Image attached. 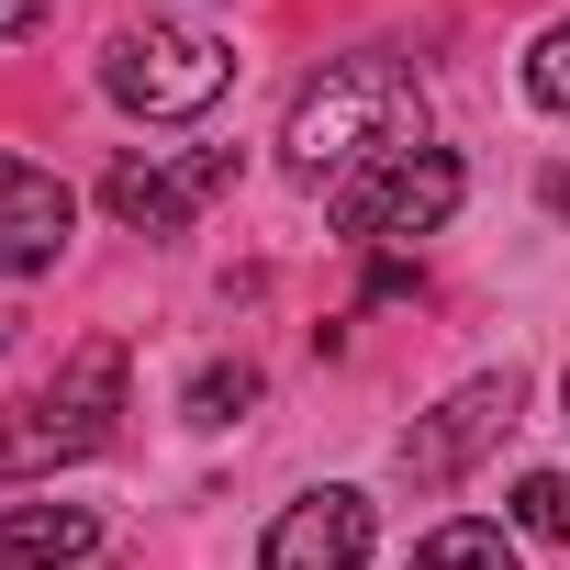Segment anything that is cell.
I'll return each mask as SVG.
<instances>
[{
    "label": "cell",
    "mask_w": 570,
    "mask_h": 570,
    "mask_svg": "<svg viewBox=\"0 0 570 570\" xmlns=\"http://www.w3.org/2000/svg\"><path fill=\"white\" fill-rule=\"evenodd\" d=\"M525 90H537L548 112H570V23H548V35H537V57H525Z\"/></svg>",
    "instance_id": "obj_13"
},
{
    "label": "cell",
    "mask_w": 570,
    "mask_h": 570,
    "mask_svg": "<svg viewBox=\"0 0 570 570\" xmlns=\"http://www.w3.org/2000/svg\"><path fill=\"white\" fill-rule=\"evenodd\" d=\"M35 12H46V0H0V35H35Z\"/></svg>",
    "instance_id": "obj_14"
},
{
    "label": "cell",
    "mask_w": 570,
    "mask_h": 570,
    "mask_svg": "<svg viewBox=\"0 0 570 570\" xmlns=\"http://www.w3.org/2000/svg\"><path fill=\"white\" fill-rule=\"evenodd\" d=\"M514 403H525V392H514V370H492V381L448 392V403L403 436V481H414V492H448L481 448H503V436H514Z\"/></svg>",
    "instance_id": "obj_6"
},
{
    "label": "cell",
    "mask_w": 570,
    "mask_h": 570,
    "mask_svg": "<svg viewBox=\"0 0 570 570\" xmlns=\"http://www.w3.org/2000/svg\"><path fill=\"white\" fill-rule=\"evenodd\" d=\"M68 246V179L0 146V279H35Z\"/></svg>",
    "instance_id": "obj_7"
},
{
    "label": "cell",
    "mask_w": 570,
    "mask_h": 570,
    "mask_svg": "<svg viewBox=\"0 0 570 570\" xmlns=\"http://www.w3.org/2000/svg\"><path fill=\"white\" fill-rule=\"evenodd\" d=\"M414 570H514V537L503 525H436L414 548Z\"/></svg>",
    "instance_id": "obj_10"
},
{
    "label": "cell",
    "mask_w": 570,
    "mask_h": 570,
    "mask_svg": "<svg viewBox=\"0 0 570 570\" xmlns=\"http://www.w3.org/2000/svg\"><path fill=\"white\" fill-rule=\"evenodd\" d=\"M224 79H235V46L202 35V23H135V35H112V57H101V90H112L124 112H146V124L213 112Z\"/></svg>",
    "instance_id": "obj_3"
},
{
    "label": "cell",
    "mask_w": 570,
    "mask_h": 570,
    "mask_svg": "<svg viewBox=\"0 0 570 570\" xmlns=\"http://www.w3.org/2000/svg\"><path fill=\"white\" fill-rule=\"evenodd\" d=\"M292 168L325 179V168H381V157H414L425 146V90L403 57H325V79L292 101Z\"/></svg>",
    "instance_id": "obj_1"
},
{
    "label": "cell",
    "mask_w": 570,
    "mask_h": 570,
    "mask_svg": "<svg viewBox=\"0 0 570 570\" xmlns=\"http://www.w3.org/2000/svg\"><path fill=\"white\" fill-rule=\"evenodd\" d=\"M112 414H124V347H112V336H90V347L68 358V381H57V392L0 403V481H35V470H57V459L112 448Z\"/></svg>",
    "instance_id": "obj_2"
},
{
    "label": "cell",
    "mask_w": 570,
    "mask_h": 570,
    "mask_svg": "<svg viewBox=\"0 0 570 570\" xmlns=\"http://www.w3.org/2000/svg\"><path fill=\"white\" fill-rule=\"evenodd\" d=\"M268 570H358L370 559V492H303L257 548Z\"/></svg>",
    "instance_id": "obj_8"
},
{
    "label": "cell",
    "mask_w": 570,
    "mask_h": 570,
    "mask_svg": "<svg viewBox=\"0 0 570 570\" xmlns=\"http://www.w3.org/2000/svg\"><path fill=\"white\" fill-rule=\"evenodd\" d=\"M90 548H101L90 503H12V514H0V570H68Z\"/></svg>",
    "instance_id": "obj_9"
},
{
    "label": "cell",
    "mask_w": 570,
    "mask_h": 570,
    "mask_svg": "<svg viewBox=\"0 0 570 570\" xmlns=\"http://www.w3.org/2000/svg\"><path fill=\"white\" fill-rule=\"evenodd\" d=\"M514 525H525V537H570V481H559V470H525V481H514Z\"/></svg>",
    "instance_id": "obj_12"
},
{
    "label": "cell",
    "mask_w": 570,
    "mask_h": 570,
    "mask_svg": "<svg viewBox=\"0 0 570 570\" xmlns=\"http://www.w3.org/2000/svg\"><path fill=\"white\" fill-rule=\"evenodd\" d=\"M548 213H559V224H570V168H559V179H548Z\"/></svg>",
    "instance_id": "obj_15"
},
{
    "label": "cell",
    "mask_w": 570,
    "mask_h": 570,
    "mask_svg": "<svg viewBox=\"0 0 570 570\" xmlns=\"http://www.w3.org/2000/svg\"><path fill=\"white\" fill-rule=\"evenodd\" d=\"M459 190H470V168H459L448 146L381 157V168L336 179V235H347V246H403V235H436V224L459 213Z\"/></svg>",
    "instance_id": "obj_4"
},
{
    "label": "cell",
    "mask_w": 570,
    "mask_h": 570,
    "mask_svg": "<svg viewBox=\"0 0 570 570\" xmlns=\"http://www.w3.org/2000/svg\"><path fill=\"white\" fill-rule=\"evenodd\" d=\"M246 403H257V370H246V358H213V370L190 381V425H235Z\"/></svg>",
    "instance_id": "obj_11"
},
{
    "label": "cell",
    "mask_w": 570,
    "mask_h": 570,
    "mask_svg": "<svg viewBox=\"0 0 570 570\" xmlns=\"http://www.w3.org/2000/svg\"><path fill=\"white\" fill-rule=\"evenodd\" d=\"M213 190H235V146H202V157H112L101 202L124 235H179Z\"/></svg>",
    "instance_id": "obj_5"
}]
</instances>
